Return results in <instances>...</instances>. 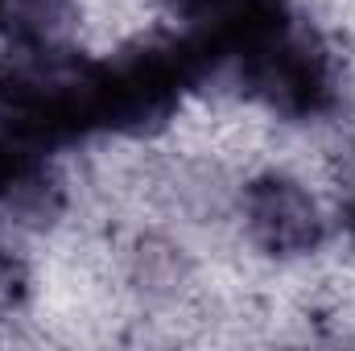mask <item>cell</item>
<instances>
[{
  "mask_svg": "<svg viewBox=\"0 0 355 351\" xmlns=\"http://www.w3.org/2000/svg\"><path fill=\"white\" fill-rule=\"evenodd\" d=\"M207 79L202 62L182 37H157L99 62V103L103 132L145 137L166 128L186 95Z\"/></svg>",
  "mask_w": 355,
  "mask_h": 351,
  "instance_id": "7a4b0ae2",
  "label": "cell"
},
{
  "mask_svg": "<svg viewBox=\"0 0 355 351\" xmlns=\"http://www.w3.org/2000/svg\"><path fill=\"white\" fill-rule=\"evenodd\" d=\"M29 289V273L21 257H12L8 248H0V306H17Z\"/></svg>",
  "mask_w": 355,
  "mask_h": 351,
  "instance_id": "52a82bcc",
  "label": "cell"
},
{
  "mask_svg": "<svg viewBox=\"0 0 355 351\" xmlns=\"http://www.w3.org/2000/svg\"><path fill=\"white\" fill-rule=\"evenodd\" d=\"M240 91L289 124L322 120L343 99V75L327 37L297 17L265 54H257L240 75Z\"/></svg>",
  "mask_w": 355,
  "mask_h": 351,
  "instance_id": "3957f363",
  "label": "cell"
},
{
  "mask_svg": "<svg viewBox=\"0 0 355 351\" xmlns=\"http://www.w3.org/2000/svg\"><path fill=\"white\" fill-rule=\"evenodd\" d=\"M67 17V0H8L12 33H58Z\"/></svg>",
  "mask_w": 355,
  "mask_h": 351,
  "instance_id": "8992f818",
  "label": "cell"
},
{
  "mask_svg": "<svg viewBox=\"0 0 355 351\" xmlns=\"http://www.w3.org/2000/svg\"><path fill=\"white\" fill-rule=\"evenodd\" d=\"M62 211V182L50 157L0 137V219L46 228Z\"/></svg>",
  "mask_w": 355,
  "mask_h": 351,
  "instance_id": "5b68a950",
  "label": "cell"
},
{
  "mask_svg": "<svg viewBox=\"0 0 355 351\" xmlns=\"http://www.w3.org/2000/svg\"><path fill=\"white\" fill-rule=\"evenodd\" d=\"M339 223H343V232L355 240V174L347 178V186H343V198H339Z\"/></svg>",
  "mask_w": 355,
  "mask_h": 351,
  "instance_id": "ba28073f",
  "label": "cell"
},
{
  "mask_svg": "<svg viewBox=\"0 0 355 351\" xmlns=\"http://www.w3.org/2000/svg\"><path fill=\"white\" fill-rule=\"evenodd\" d=\"M0 25H8V0H0Z\"/></svg>",
  "mask_w": 355,
  "mask_h": 351,
  "instance_id": "9c48e42d",
  "label": "cell"
},
{
  "mask_svg": "<svg viewBox=\"0 0 355 351\" xmlns=\"http://www.w3.org/2000/svg\"><path fill=\"white\" fill-rule=\"evenodd\" d=\"M99 132V62L62 33H12L0 58V137L50 157Z\"/></svg>",
  "mask_w": 355,
  "mask_h": 351,
  "instance_id": "6da1fadb",
  "label": "cell"
},
{
  "mask_svg": "<svg viewBox=\"0 0 355 351\" xmlns=\"http://www.w3.org/2000/svg\"><path fill=\"white\" fill-rule=\"evenodd\" d=\"M244 232L257 252L272 261H297L310 257L327 240V219L314 203V194L289 174H261L240 194Z\"/></svg>",
  "mask_w": 355,
  "mask_h": 351,
  "instance_id": "277c9868",
  "label": "cell"
}]
</instances>
